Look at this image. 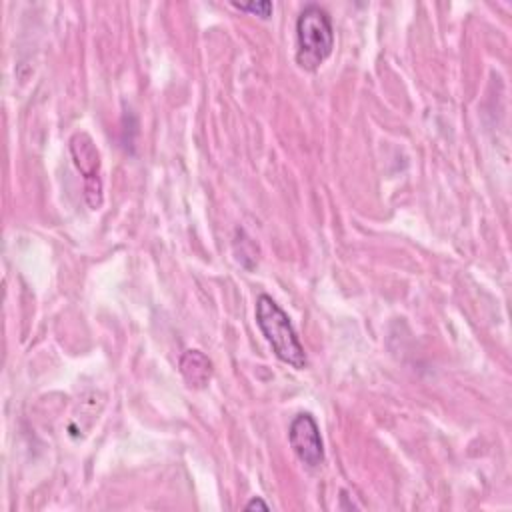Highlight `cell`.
I'll use <instances>...</instances> for the list:
<instances>
[{
  "label": "cell",
  "mask_w": 512,
  "mask_h": 512,
  "mask_svg": "<svg viewBox=\"0 0 512 512\" xmlns=\"http://www.w3.org/2000/svg\"><path fill=\"white\" fill-rule=\"evenodd\" d=\"M288 442L296 458L308 468H318L324 462V444H322L320 428L312 414L302 412L290 422Z\"/></svg>",
  "instance_id": "cell-3"
},
{
  "label": "cell",
  "mask_w": 512,
  "mask_h": 512,
  "mask_svg": "<svg viewBox=\"0 0 512 512\" xmlns=\"http://www.w3.org/2000/svg\"><path fill=\"white\" fill-rule=\"evenodd\" d=\"M232 6L236 8V10H240V12H252V14H256V16H260V18H270L272 16V10H274V6H272V2H268V0H260V2H250V4H240V2H232Z\"/></svg>",
  "instance_id": "cell-6"
},
{
  "label": "cell",
  "mask_w": 512,
  "mask_h": 512,
  "mask_svg": "<svg viewBox=\"0 0 512 512\" xmlns=\"http://www.w3.org/2000/svg\"><path fill=\"white\" fill-rule=\"evenodd\" d=\"M180 372L190 388H204L212 378V362L200 350H186L180 358Z\"/></svg>",
  "instance_id": "cell-5"
},
{
  "label": "cell",
  "mask_w": 512,
  "mask_h": 512,
  "mask_svg": "<svg viewBox=\"0 0 512 512\" xmlns=\"http://www.w3.org/2000/svg\"><path fill=\"white\" fill-rule=\"evenodd\" d=\"M334 28L330 14L318 6L308 4L296 20V62L302 70L314 72L332 54Z\"/></svg>",
  "instance_id": "cell-2"
},
{
  "label": "cell",
  "mask_w": 512,
  "mask_h": 512,
  "mask_svg": "<svg viewBox=\"0 0 512 512\" xmlns=\"http://www.w3.org/2000/svg\"><path fill=\"white\" fill-rule=\"evenodd\" d=\"M70 152L74 156L76 168L84 176V190L86 200L90 194H96V198L102 202V184H100V154L92 142V138L84 132H78L70 140Z\"/></svg>",
  "instance_id": "cell-4"
},
{
  "label": "cell",
  "mask_w": 512,
  "mask_h": 512,
  "mask_svg": "<svg viewBox=\"0 0 512 512\" xmlns=\"http://www.w3.org/2000/svg\"><path fill=\"white\" fill-rule=\"evenodd\" d=\"M256 324L278 360L292 368H306L308 358L288 314L268 294L256 298Z\"/></svg>",
  "instance_id": "cell-1"
},
{
  "label": "cell",
  "mask_w": 512,
  "mask_h": 512,
  "mask_svg": "<svg viewBox=\"0 0 512 512\" xmlns=\"http://www.w3.org/2000/svg\"><path fill=\"white\" fill-rule=\"evenodd\" d=\"M244 508H246V510H268L270 506H268L262 498L254 496L252 500H248V502H246V506H244Z\"/></svg>",
  "instance_id": "cell-7"
}]
</instances>
